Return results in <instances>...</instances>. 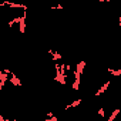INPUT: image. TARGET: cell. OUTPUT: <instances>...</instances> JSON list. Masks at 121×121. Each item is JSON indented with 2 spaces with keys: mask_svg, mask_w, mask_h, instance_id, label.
<instances>
[{
  "mask_svg": "<svg viewBox=\"0 0 121 121\" xmlns=\"http://www.w3.org/2000/svg\"><path fill=\"white\" fill-rule=\"evenodd\" d=\"M0 16L6 24H10L16 20H23L26 17V7L12 3H2L0 4Z\"/></svg>",
  "mask_w": 121,
  "mask_h": 121,
  "instance_id": "6da1fadb",
  "label": "cell"
},
{
  "mask_svg": "<svg viewBox=\"0 0 121 121\" xmlns=\"http://www.w3.org/2000/svg\"><path fill=\"white\" fill-rule=\"evenodd\" d=\"M2 3H12V4H17V6L27 7V4L30 3V0H0V4H2Z\"/></svg>",
  "mask_w": 121,
  "mask_h": 121,
  "instance_id": "3957f363",
  "label": "cell"
},
{
  "mask_svg": "<svg viewBox=\"0 0 121 121\" xmlns=\"http://www.w3.org/2000/svg\"><path fill=\"white\" fill-rule=\"evenodd\" d=\"M60 80L64 83L66 87L74 88L78 84V70L71 69V67H63L61 73H60Z\"/></svg>",
  "mask_w": 121,
  "mask_h": 121,
  "instance_id": "7a4b0ae2",
  "label": "cell"
}]
</instances>
